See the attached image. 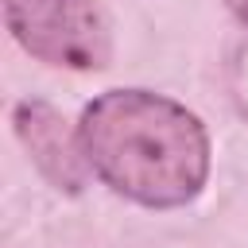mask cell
<instances>
[{
  "label": "cell",
  "mask_w": 248,
  "mask_h": 248,
  "mask_svg": "<svg viewBox=\"0 0 248 248\" xmlns=\"http://www.w3.org/2000/svg\"><path fill=\"white\" fill-rule=\"evenodd\" d=\"M85 167L120 198L147 209L194 202L209 174L202 120L151 89H108L78 120Z\"/></svg>",
  "instance_id": "6da1fadb"
},
{
  "label": "cell",
  "mask_w": 248,
  "mask_h": 248,
  "mask_svg": "<svg viewBox=\"0 0 248 248\" xmlns=\"http://www.w3.org/2000/svg\"><path fill=\"white\" fill-rule=\"evenodd\" d=\"M16 43L66 70H101L112 58V23L101 0H4Z\"/></svg>",
  "instance_id": "7a4b0ae2"
},
{
  "label": "cell",
  "mask_w": 248,
  "mask_h": 248,
  "mask_svg": "<svg viewBox=\"0 0 248 248\" xmlns=\"http://www.w3.org/2000/svg\"><path fill=\"white\" fill-rule=\"evenodd\" d=\"M66 120L46 105V101H19L16 108V136L23 140V147L31 151L35 167L66 194H78L85 182V155L78 143V132L70 136L62 128Z\"/></svg>",
  "instance_id": "3957f363"
},
{
  "label": "cell",
  "mask_w": 248,
  "mask_h": 248,
  "mask_svg": "<svg viewBox=\"0 0 248 248\" xmlns=\"http://www.w3.org/2000/svg\"><path fill=\"white\" fill-rule=\"evenodd\" d=\"M225 4H229V12L236 19H248V0H225Z\"/></svg>",
  "instance_id": "277c9868"
}]
</instances>
